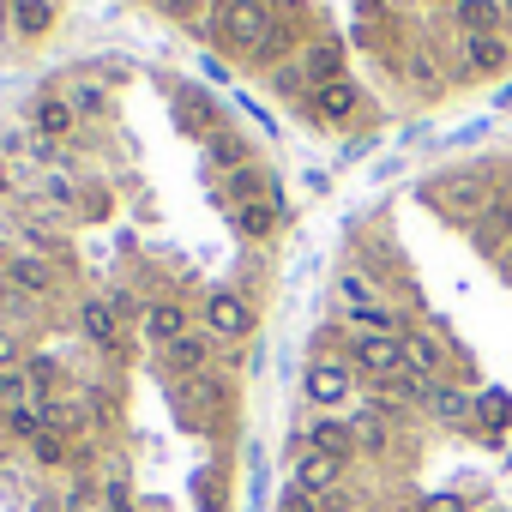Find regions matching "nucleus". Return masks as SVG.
Masks as SVG:
<instances>
[{
  "instance_id": "36",
  "label": "nucleus",
  "mask_w": 512,
  "mask_h": 512,
  "mask_svg": "<svg viewBox=\"0 0 512 512\" xmlns=\"http://www.w3.org/2000/svg\"><path fill=\"white\" fill-rule=\"evenodd\" d=\"M500 217H506V229H512V193H500V205H494Z\"/></svg>"
},
{
  "instance_id": "8",
  "label": "nucleus",
  "mask_w": 512,
  "mask_h": 512,
  "mask_svg": "<svg viewBox=\"0 0 512 512\" xmlns=\"http://www.w3.org/2000/svg\"><path fill=\"white\" fill-rule=\"evenodd\" d=\"M193 332V308L187 302H175V296H157V302H145L139 308V338L151 344V350H169L175 338H187Z\"/></svg>"
},
{
  "instance_id": "20",
  "label": "nucleus",
  "mask_w": 512,
  "mask_h": 512,
  "mask_svg": "<svg viewBox=\"0 0 512 512\" xmlns=\"http://www.w3.org/2000/svg\"><path fill=\"white\" fill-rule=\"evenodd\" d=\"M374 302H380V290H374V284H368L362 272H344V278H338V308H344V320L368 314Z\"/></svg>"
},
{
  "instance_id": "30",
  "label": "nucleus",
  "mask_w": 512,
  "mask_h": 512,
  "mask_svg": "<svg viewBox=\"0 0 512 512\" xmlns=\"http://www.w3.org/2000/svg\"><path fill=\"white\" fill-rule=\"evenodd\" d=\"M476 416H482L488 434H500V428H512V398H506V392H482V398H476Z\"/></svg>"
},
{
  "instance_id": "9",
  "label": "nucleus",
  "mask_w": 512,
  "mask_h": 512,
  "mask_svg": "<svg viewBox=\"0 0 512 512\" xmlns=\"http://www.w3.org/2000/svg\"><path fill=\"white\" fill-rule=\"evenodd\" d=\"M344 476H350V464H344V458H332V452H302V458H296V470H290V488H296V494H308V500H326V494H338V488H344Z\"/></svg>"
},
{
  "instance_id": "16",
  "label": "nucleus",
  "mask_w": 512,
  "mask_h": 512,
  "mask_svg": "<svg viewBox=\"0 0 512 512\" xmlns=\"http://www.w3.org/2000/svg\"><path fill=\"white\" fill-rule=\"evenodd\" d=\"M229 223L241 241H272L278 229V199H247V205H229Z\"/></svg>"
},
{
  "instance_id": "32",
  "label": "nucleus",
  "mask_w": 512,
  "mask_h": 512,
  "mask_svg": "<svg viewBox=\"0 0 512 512\" xmlns=\"http://www.w3.org/2000/svg\"><path fill=\"white\" fill-rule=\"evenodd\" d=\"M157 7H163L169 19H181V25H199V31H205V0H157Z\"/></svg>"
},
{
  "instance_id": "2",
  "label": "nucleus",
  "mask_w": 512,
  "mask_h": 512,
  "mask_svg": "<svg viewBox=\"0 0 512 512\" xmlns=\"http://www.w3.org/2000/svg\"><path fill=\"white\" fill-rule=\"evenodd\" d=\"M199 326L211 332V344H241V338H253L260 314H253V302H247L235 284H217V290H205V302H199Z\"/></svg>"
},
{
  "instance_id": "5",
  "label": "nucleus",
  "mask_w": 512,
  "mask_h": 512,
  "mask_svg": "<svg viewBox=\"0 0 512 512\" xmlns=\"http://www.w3.org/2000/svg\"><path fill=\"white\" fill-rule=\"evenodd\" d=\"M446 67H452V79H494V73L512 67V37L506 31H494V37H458Z\"/></svg>"
},
{
  "instance_id": "4",
  "label": "nucleus",
  "mask_w": 512,
  "mask_h": 512,
  "mask_svg": "<svg viewBox=\"0 0 512 512\" xmlns=\"http://www.w3.org/2000/svg\"><path fill=\"white\" fill-rule=\"evenodd\" d=\"M428 199H434L446 217H458V223H482L488 205H500L482 175H440V181H428Z\"/></svg>"
},
{
  "instance_id": "18",
  "label": "nucleus",
  "mask_w": 512,
  "mask_h": 512,
  "mask_svg": "<svg viewBox=\"0 0 512 512\" xmlns=\"http://www.w3.org/2000/svg\"><path fill=\"white\" fill-rule=\"evenodd\" d=\"M302 67H308L314 85L344 79V49H338V43H302Z\"/></svg>"
},
{
  "instance_id": "34",
  "label": "nucleus",
  "mask_w": 512,
  "mask_h": 512,
  "mask_svg": "<svg viewBox=\"0 0 512 512\" xmlns=\"http://www.w3.org/2000/svg\"><path fill=\"white\" fill-rule=\"evenodd\" d=\"M7 368H19V332L0 326V374H7Z\"/></svg>"
},
{
  "instance_id": "23",
  "label": "nucleus",
  "mask_w": 512,
  "mask_h": 512,
  "mask_svg": "<svg viewBox=\"0 0 512 512\" xmlns=\"http://www.w3.org/2000/svg\"><path fill=\"white\" fill-rule=\"evenodd\" d=\"M0 422H7V434H13V440H25V446H31V440H37V434L49 428L43 404H19V410H0Z\"/></svg>"
},
{
  "instance_id": "6",
  "label": "nucleus",
  "mask_w": 512,
  "mask_h": 512,
  "mask_svg": "<svg viewBox=\"0 0 512 512\" xmlns=\"http://www.w3.org/2000/svg\"><path fill=\"white\" fill-rule=\"evenodd\" d=\"M398 79H404L410 91L434 97V91H446V85H452V67L440 61V49H434V43L410 37V43H398Z\"/></svg>"
},
{
  "instance_id": "27",
  "label": "nucleus",
  "mask_w": 512,
  "mask_h": 512,
  "mask_svg": "<svg viewBox=\"0 0 512 512\" xmlns=\"http://www.w3.org/2000/svg\"><path fill=\"white\" fill-rule=\"evenodd\" d=\"M31 458H37V464H49V470H61V464L73 458V440H67L61 428H43V434L31 440Z\"/></svg>"
},
{
  "instance_id": "22",
  "label": "nucleus",
  "mask_w": 512,
  "mask_h": 512,
  "mask_svg": "<svg viewBox=\"0 0 512 512\" xmlns=\"http://www.w3.org/2000/svg\"><path fill=\"white\" fill-rule=\"evenodd\" d=\"M139 500H133V476H127V464H109L103 470V512H133Z\"/></svg>"
},
{
  "instance_id": "28",
  "label": "nucleus",
  "mask_w": 512,
  "mask_h": 512,
  "mask_svg": "<svg viewBox=\"0 0 512 512\" xmlns=\"http://www.w3.org/2000/svg\"><path fill=\"white\" fill-rule=\"evenodd\" d=\"M205 145H211V163H217L223 175H235V169H247V145H241L235 133H211Z\"/></svg>"
},
{
  "instance_id": "21",
  "label": "nucleus",
  "mask_w": 512,
  "mask_h": 512,
  "mask_svg": "<svg viewBox=\"0 0 512 512\" xmlns=\"http://www.w3.org/2000/svg\"><path fill=\"white\" fill-rule=\"evenodd\" d=\"M55 25V7L49 0H13V31L19 37H43Z\"/></svg>"
},
{
  "instance_id": "19",
  "label": "nucleus",
  "mask_w": 512,
  "mask_h": 512,
  "mask_svg": "<svg viewBox=\"0 0 512 512\" xmlns=\"http://www.w3.org/2000/svg\"><path fill=\"white\" fill-rule=\"evenodd\" d=\"M73 127H79V115H73V103H67V97H43V103H37V133H43L49 145H55V139H67Z\"/></svg>"
},
{
  "instance_id": "15",
  "label": "nucleus",
  "mask_w": 512,
  "mask_h": 512,
  "mask_svg": "<svg viewBox=\"0 0 512 512\" xmlns=\"http://www.w3.org/2000/svg\"><path fill=\"white\" fill-rule=\"evenodd\" d=\"M398 338H404V368H410V374H422V380H440V374H446V344H440L434 332L404 326Z\"/></svg>"
},
{
  "instance_id": "3",
  "label": "nucleus",
  "mask_w": 512,
  "mask_h": 512,
  "mask_svg": "<svg viewBox=\"0 0 512 512\" xmlns=\"http://www.w3.org/2000/svg\"><path fill=\"white\" fill-rule=\"evenodd\" d=\"M344 362L386 386V380L404 374V338L398 332H356V338H344Z\"/></svg>"
},
{
  "instance_id": "33",
  "label": "nucleus",
  "mask_w": 512,
  "mask_h": 512,
  "mask_svg": "<svg viewBox=\"0 0 512 512\" xmlns=\"http://www.w3.org/2000/svg\"><path fill=\"white\" fill-rule=\"evenodd\" d=\"M278 91H290V97H314L308 67H278Z\"/></svg>"
},
{
  "instance_id": "26",
  "label": "nucleus",
  "mask_w": 512,
  "mask_h": 512,
  "mask_svg": "<svg viewBox=\"0 0 512 512\" xmlns=\"http://www.w3.org/2000/svg\"><path fill=\"white\" fill-rule=\"evenodd\" d=\"M175 109H181V127H187L193 139H211V133H217V121H211V109H205V97H199V91H181V103H175Z\"/></svg>"
},
{
  "instance_id": "12",
  "label": "nucleus",
  "mask_w": 512,
  "mask_h": 512,
  "mask_svg": "<svg viewBox=\"0 0 512 512\" xmlns=\"http://www.w3.org/2000/svg\"><path fill=\"white\" fill-rule=\"evenodd\" d=\"M79 332H85V344L91 350H121V308L109 302V296H85L79 302Z\"/></svg>"
},
{
  "instance_id": "11",
  "label": "nucleus",
  "mask_w": 512,
  "mask_h": 512,
  "mask_svg": "<svg viewBox=\"0 0 512 512\" xmlns=\"http://www.w3.org/2000/svg\"><path fill=\"white\" fill-rule=\"evenodd\" d=\"M205 362H211V332H205V326H193L187 338H175L169 350H157L163 380H199V374H205Z\"/></svg>"
},
{
  "instance_id": "1",
  "label": "nucleus",
  "mask_w": 512,
  "mask_h": 512,
  "mask_svg": "<svg viewBox=\"0 0 512 512\" xmlns=\"http://www.w3.org/2000/svg\"><path fill=\"white\" fill-rule=\"evenodd\" d=\"M272 31H278V7H272V0H223V13H217V37H223V49L260 61L266 43H272Z\"/></svg>"
},
{
  "instance_id": "10",
  "label": "nucleus",
  "mask_w": 512,
  "mask_h": 512,
  "mask_svg": "<svg viewBox=\"0 0 512 512\" xmlns=\"http://www.w3.org/2000/svg\"><path fill=\"white\" fill-rule=\"evenodd\" d=\"M356 109H362V85L344 73V79H326V85H314V97H308V115L314 121H326V127H350L356 121Z\"/></svg>"
},
{
  "instance_id": "38",
  "label": "nucleus",
  "mask_w": 512,
  "mask_h": 512,
  "mask_svg": "<svg viewBox=\"0 0 512 512\" xmlns=\"http://www.w3.org/2000/svg\"><path fill=\"white\" fill-rule=\"evenodd\" d=\"M482 512H500V506H482Z\"/></svg>"
},
{
  "instance_id": "35",
  "label": "nucleus",
  "mask_w": 512,
  "mask_h": 512,
  "mask_svg": "<svg viewBox=\"0 0 512 512\" xmlns=\"http://www.w3.org/2000/svg\"><path fill=\"white\" fill-rule=\"evenodd\" d=\"M49 199H55V205H73V199H79V187H73L67 175H55V181H49Z\"/></svg>"
},
{
  "instance_id": "17",
  "label": "nucleus",
  "mask_w": 512,
  "mask_h": 512,
  "mask_svg": "<svg viewBox=\"0 0 512 512\" xmlns=\"http://www.w3.org/2000/svg\"><path fill=\"white\" fill-rule=\"evenodd\" d=\"M308 452H332V458H356V428L350 422H338V416H320L314 428H308Z\"/></svg>"
},
{
  "instance_id": "7",
  "label": "nucleus",
  "mask_w": 512,
  "mask_h": 512,
  "mask_svg": "<svg viewBox=\"0 0 512 512\" xmlns=\"http://www.w3.org/2000/svg\"><path fill=\"white\" fill-rule=\"evenodd\" d=\"M302 392H308L314 410H338V404H350V392H356V368H350L344 356H314Z\"/></svg>"
},
{
  "instance_id": "13",
  "label": "nucleus",
  "mask_w": 512,
  "mask_h": 512,
  "mask_svg": "<svg viewBox=\"0 0 512 512\" xmlns=\"http://www.w3.org/2000/svg\"><path fill=\"white\" fill-rule=\"evenodd\" d=\"M7 284L19 296H31V302H49L61 290V272L43 260V253H19V260H7Z\"/></svg>"
},
{
  "instance_id": "14",
  "label": "nucleus",
  "mask_w": 512,
  "mask_h": 512,
  "mask_svg": "<svg viewBox=\"0 0 512 512\" xmlns=\"http://www.w3.org/2000/svg\"><path fill=\"white\" fill-rule=\"evenodd\" d=\"M446 19H452L458 37H494V31L506 25L500 0H446Z\"/></svg>"
},
{
  "instance_id": "31",
  "label": "nucleus",
  "mask_w": 512,
  "mask_h": 512,
  "mask_svg": "<svg viewBox=\"0 0 512 512\" xmlns=\"http://www.w3.org/2000/svg\"><path fill=\"white\" fill-rule=\"evenodd\" d=\"M67 103H73V115H79V121H97V115L109 109L103 85H73V91H67Z\"/></svg>"
},
{
  "instance_id": "25",
  "label": "nucleus",
  "mask_w": 512,
  "mask_h": 512,
  "mask_svg": "<svg viewBox=\"0 0 512 512\" xmlns=\"http://www.w3.org/2000/svg\"><path fill=\"white\" fill-rule=\"evenodd\" d=\"M247 199H272V175H260L253 163L229 175V205H247Z\"/></svg>"
},
{
  "instance_id": "37",
  "label": "nucleus",
  "mask_w": 512,
  "mask_h": 512,
  "mask_svg": "<svg viewBox=\"0 0 512 512\" xmlns=\"http://www.w3.org/2000/svg\"><path fill=\"white\" fill-rule=\"evenodd\" d=\"M500 13H506V19H512V0H500Z\"/></svg>"
},
{
  "instance_id": "29",
  "label": "nucleus",
  "mask_w": 512,
  "mask_h": 512,
  "mask_svg": "<svg viewBox=\"0 0 512 512\" xmlns=\"http://www.w3.org/2000/svg\"><path fill=\"white\" fill-rule=\"evenodd\" d=\"M19 404H37V386L25 368H7L0 374V410H19Z\"/></svg>"
},
{
  "instance_id": "24",
  "label": "nucleus",
  "mask_w": 512,
  "mask_h": 512,
  "mask_svg": "<svg viewBox=\"0 0 512 512\" xmlns=\"http://www.w3.org/2000/svg\"><path fill=\"white\" fill-rule=\"evenodd\" d=\"M428 410H434V416H440V422H470V410H476V398H470V392H458V386H446V380H440V386H434V404H428Z\"/></svg>"
}]
</instances>
